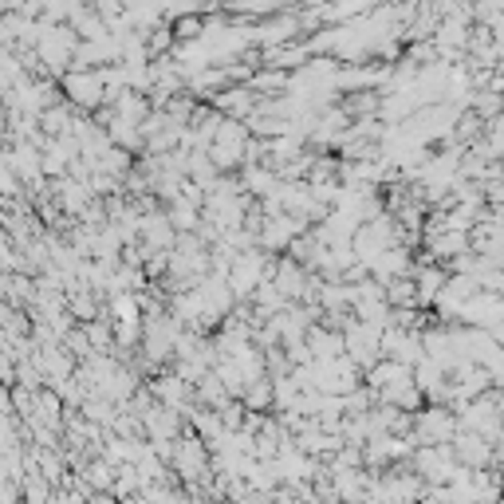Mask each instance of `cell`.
<instances>
[{"label":"cell","instance_id":"6da1fadb","mask_svg":"<svg viewBox=\"0 0 504 504\" xmlns=\"http://www.w3.org/2000/svg\"><path fill=\"white\" fill-rule=\"evenodd\" d=\"M457 429H461V421H457L449 410H441V406H429V410L418 418V437H421V441H429V445L453 441Z\"/></svg>","mask_w":504,"mask_h":504},{"label":"cell","instance_id":"7a4b0ae2","mask_svg":"<svg viewBox=\"0 0 504 504\" xmlns=\"http://www.w3.org/2000/svg\"><path fill=\"white\" fill-rule=\"evenodd\" d=\"M67 91H75V103H83V106H91V103H98L103 98V79L98 75H71L67 79Z\"/></svg>","mask_w":504,"mask_h":504}]
</instances>
